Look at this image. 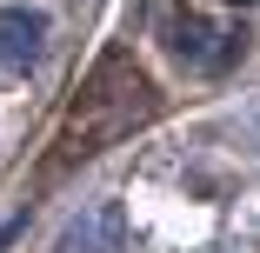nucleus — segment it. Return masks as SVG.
Returning a JSON list of instances; mask_svg holds the SVG:
<instances>
[{
  "instance_id": "2",
  "label": "nucleus",
  "mask_w": 260,
  "mask_h": 253,
  "mask_svg": "<svg viewBox=\"0 0 260 253\" xmlns=\"http://www.w3.org/2000/svg\"><path fill=\"white\" fill-rule=\"evenodd\" d=\"M47 54V7H0V87H20Z\"/></svg>"
},
{
  "instance_id": "3",
  "label": "nucleus",
  "mask_w": 260,
  "mask_h": 253,
  "mask_svg": "<svg viewBox=\"0 0 260 253\" xmlns=\"http://www.w3.org/2000/svg\"><path fill=\"white\" fill-rule=\"evenodd\" d=\"M120 246H127V207L120 200H93L60 233V253H120Z\"/></svg>"
},
{
  "instance_id": "1",
  "label": "nucleus",
  "mask_w": 260,
  "mask_h": 253,
  "mask_svg": "<svg viewBox=\"0 0 260 253\" xmlns=\"http://www.w3.org/2000/svg\"><path fill=\"white\" fill-rule=\"evenodd\" d=\"M167 54L187 67V74H220L240 60V27L234 20H207V14H187L167 27Z\"/></svg>"
}]
</instances>
